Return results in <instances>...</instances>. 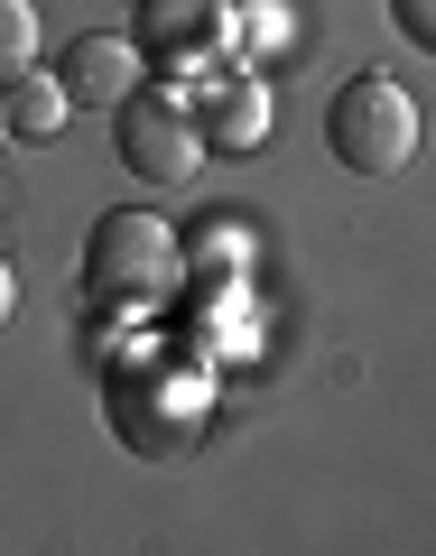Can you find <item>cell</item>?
I'll return each instance as SVG.
<instances>
[{
  "mask_svg": "<svg viewBox=\"0 0 436 556\" xmlns=\"http://www.w3.org/2000/svg\"><path fill=\"white\" fill-rule=\"evenodd\" d=\"M102 417L139 464H186L214 417V362L196 343H149L130 353H102Z\"/></svg>",
  "mask_w": 436,
  "mask_h": 556,
  "instance_id": "1",
  "label": "cell"
},
{
  "mask_svg": "<svg viewBox=\"0 0 436 556\" xmlns=\"http://www.w3.org/2000/svg\"><path fill=\"white\" fill-rule=\"evenodd\" d=\"M177 278H186V241L167 232L149 204L102 214L94 241H84V298L94 306H159Z\"/></svg>",
  "mask_w": 436,
  "mask_h": 556,
  "instance_id": "2",
  "label": "cell"
},
{
  "mask_svg": "<svg viewBox=\"0 0 436 556\" xmlns=\"http://www.w3.org/2000/svg\"><path fill=\"white\" fill-rule=\"evenodd\" d=\"M325 149H335V167H353V177H399V167L418 159V102L399 75H353L335 102H325Z\"/></svg>",
  "mask_w": 436,
  "mask_h": 556,
  "instance_id": "3",
  "label": "cell"
},
{
  "mask_svg": "<svg viewBox=\"0 0 436 556\" xmlns=\"http://www.w3.org/2000/svg\"><path fill=\"white\" fill-rule=\"evenodd\" d=\"M112 139H121V167L149 177V186H186V177H204V159H214L186 93H130V102H112Z\"/></svg>",
  "mask_w": 436,
  "mask_h": 556,
  "instance_id": "4",
  "label": "cell"
},
{
  "mask_svg": "<svg viewBox=\"0 0 436 556\" xmlns=\"http://www.w3.org/2000/svg\"><path fill=\"white\" fill-rule=\"evenodd\" d=\"M130 38L139 56H159V65H204V56H233L241 20H233V0H139L130 10Z\"/></svg>",
  "mask_w": 436,
  "mask_h": 556,
  "instance_id": "5",
  "label": "cell"
},
{
  "mask_svg": "<svg viewBox=\"0 0 436 556\" xmlns=\"http://www.w3.org/2000/svg\"><path fill=\"white\" fill-rule=\"evenodd\" d=\"M196 130H204V149H260V139H270V84L260 75H241V65H223V75H204L196 93Z\"/></svg>",
  "mask_w": 436,
  "mask_h": 556,
  "instance_id": "6",
  "label": "cell"
},
{
  "mask_svg": "<svg viewBox=\"0 0 436 556\" xmlns=\"http://www.w3.org/2000/svg\"><path fill=\"white\" fill-rule=\"evenodd\" d=\"M65 93H75V112H112V102L139 93V38H121V28H94V38L65 47Z\"/></svg>",
  "mask_w": 436,
  "mask_h": 556,
  "instance_id": "7",
  "label": "cell"
},
{
  "mask_svg": "<svg viewBox=\"0 0 436 556\" xmlns=\"http://www.w3.org/2000/svg\"><path fill=\"white\" fill-rule=\"evenodd\" d=\"M0 102H10V130H20V139H57L65 121H75V93H65V75H38V65H28L20 84H0Z\"/></svg>",
  "mask_w": 436,
  "mask_h": 556,
  "instance_id": "8",
  "label": "cell"
},
{
  "mask_svg": "<svg viewBox=\"0 0 436 556\" xmlns=\"http://www.w3.org/2000/svg\"><path fill=\"white\" fill-rule=\"evenodd\" d=\"M186 241V269H196V278H241V269H251V251H241V241H251V232H241V223H196V232H177Z\"/></svg>",
  "mask_w": 436,
  "mask_h": 556,
  "instance_id": "9",
  "label": "cell"
},
{
  "mask_svg": "<svg viewBox=\"0 0 436 556\" xmlns=\"http://www.w3.org/2000/svg\"><path fill=\"white\" fill-rule=\"evenodd\" d=\"M38 65V0H0V84Z\"/></svg>",
  "mask_w": 436,
  "mask_h": 556,
  "instance_id": "10",
  "label": "cell"
},
{
  "mask_svg": "<svg viewBox=\"0 0 436 556\" xmlns=\"http://www.w3.org/2000/svg\"><path fill=\"white\" fill-rule=\"evenodd\" d=\"M233 20L251 47H288V0H233Z\"/></svg>",
  "mask_w": 436,
  "mask_h": 556,
  "instance_id": "11",
  "label": "cell"
},
{
  "mask_svg": "<svg viewBox=\"0 0 436 556\" xmlns=\"http://www.w3.org/2000/svg\"><path fill=\"white\" fill-rule=\"evenodd\" d=\"M390 28L418 47V56H436V0H390Z\"/></svg>",
  "mask_w": 436,
  "mask_h": 556,
  "instance_id": "12",
  "label": "cell"
},
{
  "mask_svg": "<svg viewBox=\"0 0 436 556\" xmlns=\"http://www.w3.org/2000/svg\"><path fill=\"white\" fill-rule=\"evenodd\" d=\"M20 316V278H10V260H0V325Z\"/></svg>",
  "mask_w": 436,
  "mask_h": 556,
  "instance_id": "13",
  "label": "cell"
},
{
  "mask_svg": "<svg viewBox=\"0 0 436 556\" xmlns=\"http://www.w3.org/2000/svg\"><path fill=\"white\" fill-rule=\"evenodd\" d=\"M0 130H10V102H0Z\"/></svg>",
  "mask_w": 436,
  "mask_h": 556,
  "instance_id": "14",
  "label": "cell"
}]
</instances>
